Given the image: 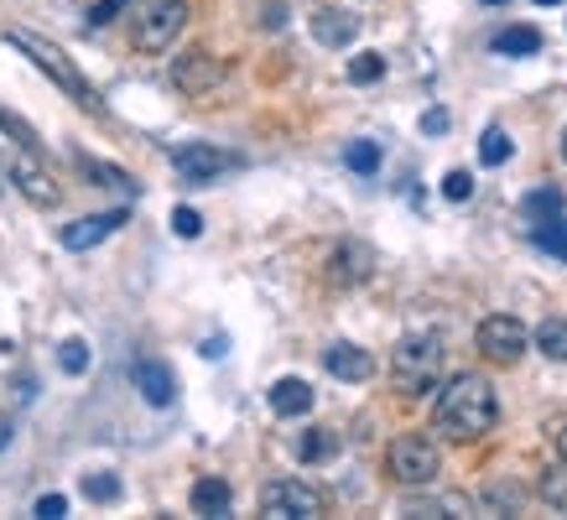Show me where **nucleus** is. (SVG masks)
I'll use <instances>...</instances> for the list:
<instances>
[{"instance_id": "4c0bfd02", "label": "nucleus", "mask_w": 567, "mask_h": 520, "mask_svg": "<svg viewBox=\"0 0 567 520\" xmlns=\"http://www.w3.org/2000/svg\"><path fill=\"white\" fill-rule=\"evenodd\" d=\"M11 443V416H0V448Z\"/></svg>"}, {"instance_id": "7c9ffc66", "label": "nucleus", "mask_w": 567, "mask_h": 520, "mask_svg": "<svg viewBox=\"0 0 567 520\" xmlns=\"http://www.w3.org/2000/svg\"><path fill=\"white\" fill-rule=\"evenodd\" d=\"M443 198H453V204H468V198H474V177H468L464 167H453V173L443 177Z\"/></svg>"}, {"instance_id": "1a4fd4ad", "label": "nucleus", "mask_w": 567, "mask_h": 520, "mask_svg": "<svg viewBox=\"0 0 567 520\" xmlns=\"http://www.w3.org/2000/svg\"><path fill=\"white\" fill-rule=\"evenodd\" d=\"M224 84V63L214 58V52H183L173 63V89L177 94H188V100H204V94H214V89Z\"/></svg>"}, {"instance_id": "b1692460", "label": "nucleus", "mask_w": 567, "mask_h": 520, "mask_svg": "<svg viewBox=\"0 0 567 520\" xmlns=\"http://www.w3.org/2000/svg\"><path fill=\"white\" fill-rule=\"evenodd\" d=\"M344 167H349V173H360V177L380 173V146H375V141H349V146H344Z\"/></svg>"}, {"instance_id": "f704fd0d", "label": "nucleus", "mask_w": 567, "mask_h": 520, "mask_svg": "<svg viewBox=\"0 0 567 520\" xmlns=\"http://www.w3.org/2000/svg\"><path fill=\"white\" fill-rule=\"evenodd\" d=\"M422 131H427V136H443V131H447V110H427V115H422Z\"/></svg>"}, {"instance_id": "2f4dec72", "label": "nucleus", "mask_w": 567, "mask_h": 520, "mask_svg": "<svg viewBox=\"0 0 567 520\" xmlns=\"http://www.w3.org/2000/svg\"><path fill=\"white\" fill-rule=\"evenodd\" d=\"M125 6H131V0H94V6H89V17H84V27H94V32H100V27H110V21L121 17Z\"/></svg>"}, {"instance_id": "c85d7f7f", "label": "nucleus", "mask_w": 567, "mask_h": 520, "mask_svg": "<svg viewBox=\"0 0 567 520\" xmlns=\"http://www.w3.org/2000/svg\"><path fill=\"white\" fill-rule=\"evenodd\" d=\"M526 214H532L536 225H542V219H557V214H563V193H557V188H536L532 198H526Z\"/></svg>"}, {"instance_id": "cd10ccee", "label": "nucleus", "mask_w": 567, "mask_h": 520, "mask_svg": "<svg viewBox=\"0 0 567 520\" xmlns=\"http://www.w3.org/2000/svg\"><path fill=\"white\" fill-rule=\"evenodd\" d=\"M84 495L94 505H115L121 500V479L115 474H84Z\"/></svg>"}, {"instance_id": "20e7f679", "label": "nucleus", "mask_w": 567, "mask_h": 520, "mask_svg": "<svg viewBox=\"0 0 567 520\" xmlns=\"http://www.w3.org/2000/svg\"><path fill=\"white\" fill-rule=\"evenodd\" d=\"M385 474H391L395 485L422 489L443 474V453H437V443L427 433H401L391 443V453H385Z\"/></svg>"}, {"instance_id": "f8f14e48", "label": "nucleus", "mask_w": 567, "mask_h": 520, "mask_svg": "<svg viewBox=\"0 0 567 520\" xmlns=\"http://www.w3.org/2000/svg\"><path fill=\"white\" fill-rule=\"evenodd\" d=\"M125 225V208H110V214H89V219H73V225H63V250H94L100 240H110L115 229Z\"/></svg>"}, {"instance_id": "6e6552de", "label": "nucleus", "mask_w": 567, "mask_h": 520, "mask_svg": "<svg viewBox=\"0 0 567 520\" xmlns=\"http://www.w3.org/2000/svg\"><path fill=\"white\" fill-rule=\"evenodd\" d=\"M480 349H484V360L516 364L520 354L532 349V333H526V323H520V318L495 312V318H484V323H480Z\"/></svg>"}, {"instance_id": "aec40b11", "label": "nucleus", "mask_w": 567, "mask_h": 520, "mask_svg": "<svg viewBox=\"0 0 567 520\" xmlns=\"http://www.w3.org/2000/svg\"><path fill=\"white\" fill-rule=\"evenodd\" d=\"M333 453H339V433H333V427H312V433H302V443H297V458H302V464H323Z\"/></svg>"}, {"instance_id": "6ab92c4d", "label": "nucleus", "mask_w": 567, "mask_h": 520, "mask_svg": "<svg viewBox=\"0 0 567 520\" xmlns=\"http://www.w3.org/2000/svg\"><path fill=\"white\" fill-rule=\"evenodd\" d=\"M495 52H505V58H532V52H542V32H536V27H505V32L495 37Z\"/></svg>"}, {"instance_id": "7ed1b4c3", "label": "nucleus", "mask_w": 567, "mask_h": 520, "mask_svg": "<svg viewBox=\"0 0 567 520\" xmlns=\"http://www.w3.org/2000/svg\"><path fill=\"white\" fill-rule=\"evenodd\" d=\"M6 42H17L21 52H27V58H32L37 69L48 73L52 84L63 89V94H69L73 104H79V110H89V115H104V104H100V94H94V89L84 84V79H79V69H73L69 58H63V52L52 48L48 37H37V32H27V27H11V32H6Z\"/></svg>"}, {"instance_id": "72a5a7b5", "label": "nucleus", "mask_w": 567, "mask_h": 520, "mask_svg": "<svg viewBox=\"0 0 567 520\" xmlns=\"http://www.w3.org/2000/svg\"><path fill=\"white\" fill-rule=\"evenodd\" d=\"M63 510H69V500H63V495H42V500L32 505V516H42V520H58Z\"/></svg>"}, {"instance_id": "c9c22d12", "label": "nucleus", "mask_w": 567, "mask_h": 520, "mask_svg": "<svg viewBox=\"0 0 567 520\" xmlns=\"http://www.w3.org/2000/svg\"><path fill=\"white\" fill-rule=\"evenodd\" d=\"M260 21H266L271 32H281V27H287V11H281V6H271V11H266V17H260Z\"/></svg>"}, {"instance_id": "412c9836", "label": "nucleus", "mask_w": 567, "mask_h": 520, "mask_svg": "<svg viewBox=\"0 0 567 520\" xmlns=\"http://www.w3.org/2000/svg\"><path fill=\"white\" fill-rule=\"evenodd\" d=\"M516 156V141H511V131H499V125H489L480 136V162L484 167H505Z\"/></svg>"}, {"instance_id": "f3484780", "label": "nucleus", "mask_w": 567, "mask_h": 520, "mask_svg": "<svg viewBox=\"0 0 567 520\" xmlns=\"http://www.w3.org/2000/svg\"><path fill=\"white\" fill-rule=\"evenodd\" d=\"M188 500H193V516H229V510H235V489L208 474V479H198V485H193Z\"/></svg>"}, {"instance_id": "5701e85b", "label": "nucleus", "mask_w": 567, "mask_h": 520, "mask_svg": "<svg viewBox=\"0 0 567 520\" xmlns=\"http://www.w3.org/2000/svg\"><path fill=\"white\" fill-rule=\"evenodd\" d=\"M536 349H542L547 360L563 364L567 360V318H547V323L536 329Z\"/></svg>"}, {"instance_id": "39448f33", "label": "nucleus", "mask_w": 567, "mask_h": 520, "mask_svg": "<svg viewBox=\"0 0 567 520\" xmlns=\"http://www.w3.org/2000/svg\"><path fill=\"white\" fill-rule=\"evenodd\" d=\"M183 27H188V0H141L131 37L141 52H167L183 37Z\"/></svg>"}, {"instance_id": "393cba45", "label": "nucleus", "mask_w": 567, "mask_h": 520, "mask_svg": "<svg viewBox=\"0 0 567 520\" xmlns=\"http://www.w3.org/2000/svg\"><path fill=\"white\" fill-rule=\"evenodd\" d=\"M536 245H542L547 256L567 260V219H563V214H557V219H542V225H536Z\"/></svg>"}, {"instance_id": "c756f323", "label": "nucleus", "mask_w": 567, "mask_h": 520, "mask_svg": "<svg viewBox=\"0 0 567 520\" xmlns=\"http://www.w3.org/2000/svg\"><path fill=\"white\" fill-rule=\"evenodd\" d=\"M484 505H489V510H511V516H516L520 505H526V495H520L516 485H489V489H484Z\"/></svg>"}, {"instance_id": "473e14b6", "label": "nucleus", "mask_w": 567, "mask_h": 520, "mask_svg": "<svg viewBox=\"0 0 567 520\" xmlns=\"http://www.w3.org/2000/svg\"><path fill=\"white\" fill-rule=\"evenodd\" d=\"M173 235H177V240H198V235H204L198 208H173Z\"/></svg>"}, {"instance_id": "ddd939ff", "label": "nucleus", "mask_w": 567, "mask_h": 520, "mask_svg": "<svg viewBox=\"0 0 567 520\" xmlns=\"http://www.w3.org/2000/svg\"><path fill=\"white\" fill-rule=\"evenodd\" d=\"M131 381H136V391L152 406H173V396H177V381H173V370L162 360H136L131 364Z\"/></svg>"}, {"instance_id": "f257e3e1", "label": "nucleus", "mask_w": 567, "mask_h": 520, "mask_svg": "<svg viewBox=\"0 0 567 520\" xmlns=\"http://www.w3.org/2000/svg\"><path fill=\"white\" fill-rule=\"evenodd\" d=\"M432 422L453 443H480L484 433H495V422H499L495 385L484 381V375H453L437 391V401H432Z\"/></svg>"}, {"instance_id": "58836bf2", "label": "nucleus", "mask_w": 567, "mask_h": 520, "mask_svg": "<svg viewBox=\"0 0 567 520\" xmlns=\"http://www.w3.org/2000/svg\"><path fill=\"white\" fill-rule=\"evenodd\" d=\"M536 6H563V0H536Z\"/></svg>"}, {"instance_id": "f03ea898", "label": "nucleus", "mask_w": 567, "mask_h": 520, "mask_svg": "<svg viewBox=\"0 0 567 520\" xmlns=\"http://www.w3.org/2000/svg\"><path fill=\"white\" fill-rule=\"evenodd\" d=\"M437 375H443V339H437V333H406V339L391 349V385L401 396H427V391H437Z\"/></svg>"}, {"instance_id": "dca6fc26", "label": "nucleus", "mask_w": 567, "mask_h": 520, "mask_svg": "<svg viewBox=\"0 0 567 520\" xmlns=\"http://www.w3.org/2000/svg\"><path fill=\"white\" fill-rule=\"evenodd\" d=\"M271 412L276 416H308L312 412V385L302 375H281L271 385Z\"/></svg>"}, {"instance_id": "ea45409f", "label": "nucleus", "mask_w": 567, "mask_h": 520, "mask_svg": "<svg viewBox=\"0 0 567 520\" xmlns=\"http://www.w3.org/2000/svg\"><path fill=\"white\" fill-rule=\"evenodd\" d=\"M484 6H505V0H484Z\"/></svg>"}, {"instance_id": "a211bd4d", "label": "nucleus", "mask_w": 567, "mask_h": 520, "mask_svg": "<svg viewBox=\"0 0 567 520\" xmlns=\"http://www.w3.org/2000/svg\"><path fill=\"white\" fill-rule=\"evenodd\" d=\"M79 162V173L84 177H94L100 188H115V193H125V198H136V183H131V173H121V167H110V162H100V156H73Z\"/></svg>"}, {"instance_id": "0eeeda50", "label": "nucleus", "mask_w": 567, "mask_h": 520, "mask_svg": "<svg viewBox=\"0 0 567 520\" xmlns=\"http://www.w3.org/2000/svg\"><path fill=\"white\" fill-rule=\"evenodd\" d=\"M173 167L188 188H208V183H219L224 173H235L240 156L219 152V146H208V141H183V146H173Z\"/></svg>"}, {"instance_id": "4468645a", "label": "nucleus", "mask_w": 567, "mask_h": 520, "mask_svg": "<svg viewBox=\"0 0 567 520\" xmlns=\"http://www.w3.org/2000/svg\"><path fill=\"white\" fill-rule=\"evenodd\" d=\"M323 364H328V375L333 381H370L375 375V360H370V349H360V344H333L323 354Z\"/></svg>"}, {"instance_id": "9b49d317", "label": "nucleus", "mask_w": 567, "mask_h": 520, "mask_svg": "<svg viewBox=\"0 0 567 520\" xmlns=\"http://www.w3.org/2000/svg\"><path fill=\"white\" fill-rule=\"evenodd\" d=\"M11 183H17V193L27 198V204H37V208H58V198H63V193H58V183L37 167L32 152L11 162Z\"/></svg>"}, {"instance_id": "423d86ee", "label": "nucleus", "mask_w": 567, "mask_h": 520, "mask_svg": "<svg viewBox=\"0 0 567 520\" xmlns=\"http://www.w3.org/2000/svg\"><path fill=\"white\" fill-rule=\"evenodd\" d=\"M328 510L323 489H312L308 479H271L260 489V516L271 520H318Z\"/></svg>"}, {"instance_id": "a878e982", "label": "nucleus", "mask_w": 567, "mask_h": 520, "mask_svg": "<svg viewBox=\"0 0 567 520\" xmlns=\"http://www.w3.org/2000/svg\"><path fill=\"white\" fill-rule=\"evenodd\" d=\"M58 364H63V375H84L89 364H94V349L84 339H63L58 344Z\"/></svg>"}, {"instance_id": "2eb2a0df", "label": "nucleus", "mask_w": 567, "mask_h": 520, "mask_svg": "<svg viewBox=\"0 0 567 520\" xmlns=\"http://www.w3.org/2000/svg\"><path fill=\"white\" fill-rule=\"evenodd\" d=\"M312 37H318L323 48H349V42L360 37V17H349L339 6H323V11H312Z\"/></svg>"}, {"instance_id": "e433bc0d", "label": "nucleus", "mask_w": 567, "mask_h": 520, "mask_svg": "<svg viewBox=\"0 0 567 520\" xmlns=\"http://www.w3.org/2000/svg\"><path fill=\"white\" fill-rule=\"evenodd\" d=\"M6 188H17V183H11V162H6V152H0V193Z\"/></svg>"}, {"instance_id": "4be33fe9", "label": "nucleus", "mask_w": 567, "mask_h": 520, "mask_svg": "<svg viewBox=\"0 0 567 520\" xmlns=\"http://www.w3.org/2000/svg\"><path fill=\"white\" fill-rule=\"evenodd\" d=\"M536 489H542V500H547L551 510H563V516H567V458H563V464L542 468V485H536Z\"/></svg>"}, {"instance_id": "bb28decb", "label": "nucleus", "mask_w": 567, "mask_h": 520, "mask_svg": "<svg viewBox=\"0 0 567 520\" xmlns=\"http://www.w3.org/2000/svg\"><path fill=\"white\" fill-rule=\"evenodd\" d=\"M380 79H385V58H380V52L349 58V84H380Z\"/></svg>"}, {"instance_id": "9d476101", "label": "nucleus", "mask_w": 567, "mask_h": 520, "mask_svg": "<svg viewBox=\"0 0 567 520\" xmlns=\"http://www.w3.org/2000/svg\"><path fill=\"white\" fill-rule=\"evenodd\" d=\"M370 266H375V250L364 240H344L328 256V281L333 287H360V281H370Z\"/></svg>"}, {"instance_id": "a19ab883", "label": "nucleus", "mask_w": 567, "mask_h": 520, "mask_svg": "<svg viewBox=\"0 0 567 520\" xmlns=\"http://www.w3.org/2000/svg\"><path fill=\"white\" fill-rule=\"evenodd\" d=\"M563 156H567V131H563Z\"/></svg>"}]
</instances>
